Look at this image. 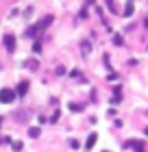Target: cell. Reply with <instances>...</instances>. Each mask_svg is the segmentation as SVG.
Wrapping results in <instances>:
<instances>
[{
  "label": "cell",
  "instance_id": "cell-1",
  "mask_svg": "<svg viewBox=\"0 0 148 152\" xmlns=\"http://www.w3.org/2000/svg\"><path fill=\"white\" fill-rule=\"evenodd\" d=\"M50 22H52V18H50V15H48V18H44L41 22H37L35 26H31V28L26 31V37H35V35H37V33H39L41 28H46V26L50 24Z\"/></svg>",
  "mask_w": 148,
  "mask_h": 152
},
{
  "label": "cell",
  "instance_id": "cell-2",
  "mask_svg": "<svg viewBox=\"0 0 148 152\" xmlns=\"http://www.w3.org/2000/svg\"><path fill=\"white\" fill-rule=\"evenodd\" d=\"M13 100H15V91L13 89H0V102L2 104H9Z\"/></svg>",
  "mask_w": 148,
  "mask_h": 152
},
{
  "label": "cell",
  "instance_id": "cell-3",
  "mask_svg": "<svg viewBox=\"0 0 148 152\" xmlns=\"http://www.w3.org/2000/svg\"><path fill=\"white\" fill-rule=\"evenodd\" d=\"M126 146H129L133 152H146V146H144V141H129V143H126Z\"/></svg>",
  "mask_w": 148,
  "mask_h": 152
},
{
  "label": "cell",
  "instance_id": "cell-4",
  "mask_svg": "<svg viewBox=\"0 0 148 152\" xmlns=\"http://www.w3.org/2000/svg\"><path fill=\"white\" fill-rule=\"evenodd\" d=\"M4 46H7L9 52H13V50H15V37H13V35H4Z\"/></svg>",
  "mask_w": 148,
  "mask_h": 152
},
{
  "label": "cell",
  "instance_id": "cell-5",
  "mask_svg": "<svg viewBox=\"0 0 148 152\" xmlns=\"http://www.w3.org/2000/svg\"><path fill=\"white\" fill-rule=\"evenodd\" d=\"M96 139H98V135H96V133H91V135L87 137V141H85V148H87V150H91V148L96 146Z\"/></svg>",
  "mask_w": 148,
  "mask_h": 152
},
{
  "label": "cell",
  "instance_id": "cell-6",
  "mask_svg": "<svg viewBox=\"0 0 148 152\" xmlns=\"http://www.w3.org/2000/svg\"><path fill=\"white\" fill-rule=\"evenodd\" d=\"M26 91H29V83H20V85H18V94L24 96Z\"/></svg>",
  "mask_w": 148,
  "mask_h": 152
},
{
  "label": "cell",
  "instance_id": "cell-7",
  "mask_svg": "<svg viewBox=\"0 0 148 152\" xmlns=\"http://www.w3.org/2000/svg\"><path fill=\"white\" fill-rule=\"evenodd\" d=\"M131 13H133V2H131V0H129V4H126V9H124V15H126V18H129V15H131Z\"/></svg>",
  "mask_w": 148,
  "mask_h": 152
},
{
  "label": "cell",
  "instance_id": "cell-8",
  "mask_svg": "<svg viewBox=\"0 0 148 152\" xmlns=\"http://www.w3.org/2000/svg\"><path fill=\"white\" fill-rule=\"evenodd\" d=\"M29 135H31V137H39V128H37V126L29 128Z\"/></svg>",
  "mask_w": 148,
  "mask_h": 152
},
{
  "label": "cell",
  "instance_id": "cell-9",
  "mask_svg": "<svg viewBox=\"0 0 148 152\" xmlns=\"http://www.w3.org/2000/svg\"><path fill=\"white\" fill-rule=\"evenodd\" d=\"M37 65H39V63H37L35 59H33V61H26V67H31V70H37Z\"/></svg>",
  "mask_w": 148,
  "mask_h": 152
},
{
  "label": "cell",
  "instance_id": "cell-10",
  "mask_svg": "<svg viewBox=\"0 0 148 152\" xmlns=\"http://www.w3.org/2000/svg\"><path fill=\"white\" fill-rule=\"evenodd\" d=\"M33 52H35V54H39V52H41V44H39V41H35V46H33Z\"/></svg>",
  "mask_w": 148,
  "mask_h": 152
},
{
  "label": "cell",
  "instance_id": "cell-11",
  "mask_svg": "<svg viewBox=\"0 0 148 152\" xmlns=\"http://www.w3.org/2000/svg\"><path fill=\"white\" fill-rule=\"evenodd\" d=\"M107 7H109L111 11H116V4H113V0H107Z\"/></svg>",
  "mask_w": 148,
  "mask_h": 152
},
{
  "label": "cell",
  "instance_id": "cell-12",
  "mask_svg": "<svg viewBox=\"0 0 148 152\" xmlns=\"http://www.w3.org/2000/svg\"><path fill=\"white\" fill-rule=\"evenodd\" d=\"M91 2H94V0H87V4H91Z\"/></svg>",
  "mask_w": 148,
  "mask_h": 152
},
{
  "label": "cell",
  "instance_id": "cell-13",
  "mask_svg": "<svg viewBox=\"0 0 148 152\" xmlns=\"http://www.w3.org/2000/svg\"><path fill=\"white\" fill-rule=\"evenodd\" d=\"M146 135H148V128H146Z\"/></svg>",
  "mask_w": 148,
  "mask_h": 152
},
{
  "label": "cell",
  "instance_id": "cell-14",
  "mask_svg": "<svg viewBox=\"0 0 148 152\" xmlns=\"http://www.w3.org/2000/svg\"><path fill=\"white\" fill-rule=\"evenodd\" d=\"M0 122H2V120H0Z\"/></svg>",
  "mask_w": 148,
  "mask_h": 152
}]
</instances>
